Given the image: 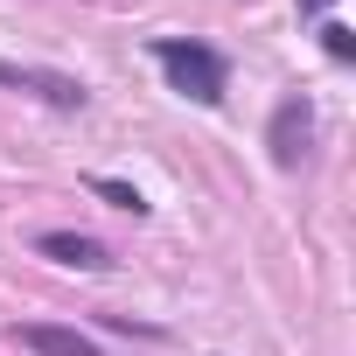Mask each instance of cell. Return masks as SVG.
I'll return each mask as SVG.
<instances>
[{
    "label": "cell",
    "mask_w": 356,
    "mask_h": 356,
    "mask_svg": "<svg viewBox=\"0 0 356 356\" xmlns=\"http://www.w3.org/2000/svg\"><path fill=\"white\" fill-rule=\"evenodd\" d=\"M154 63L168 70V84H175V91H182V98H196V105H217V98H224V84H231L224 49L189 42V35H161V42H154Z\"/></svg>",
    "instance_id": "cell-1"
},
{
    "label": "cell",
    "mask_w": 356,
    "mask_h": 356,
    "mask_svg": "<svg viewBox=\"0 0 356 356\" xmlns=\"http://www.w3.org/2000/svg\"><path fill=\"white\" fill-rule=\"evenodd\" d=\"M307 140H314V105H307V91H293V98H280V105H273V126H266L273 168H300Z\"/></svg>",
    "instance_id": "cell-2"
},
{
    "label": "cell",
    "mask_w": 356,
    "mask_h": 356,
    "mask_svg": "<svg viewBox=\"0 0 356 356\" xmlns=\"http://www.w3.org/2000/svg\"><path fill=\"white\" fill-rule=\"evenodd\" d=\"M0 84H8V91H29V98H42V105H56V112H84V98H91L77 77L35 70V63H0Z\"/></svg>",
    "instance_id": "cell-3"
},
{
    "label": "cell",
    "mask_w": 356,
    "mask_h": 356,
    "mask_svg": "<svg viewBox=\"0 0 356 356\" xmlns=\"http://www.w3.org/2000/svg\"><path fill=\"white\" fill-rule=\"evenodd\" d=\"M35 252L42 259H56V266H77V273H105L112 259H105V245L98 238H84V231H42L35 238Z\"/></svg>",
    "instance_id": "cell-4"
},
{
    "label": "cell",
    "mask_w": 356,
    "mask_h": 356,
    "mask_svg": "<svg viewBox=\"0 0 356 356\" xmlns=\"http://www.w3.org/2000/svg\"><path fill=\"white\" fill-rule=\"evenodd\" d=\"M15 342H22L29 356H98V342H91V335L56 328V321H22V328H15Z\"/></svg>",
    "instance_id": "cell-5"
},
{
    "label": "cell",
    "mask_w": 356,
    "mask_h": 356,
    "mask_svg": "<svg viewBox=\"0 0 356 356\" xmlns=\"http://www.w3.org/2000/svg\"><path fill=\"white\" fill-rule=\"evenodd\" d=\"M91 196H105L112 210H133V217H147V196H140L133 182H112V175H91Z\"/></svg>",
    "instance_id": "cell-6"
},
{
    "label": "cell",
    "mask_w": 356,
    "mask_h": 356,
    "mask_svg": "<svg viewBox=\"0 0 356 356\" xmlns=\"http://www.w3.org/2000/svg\"><path fill=\"white\" fill-rule=\"evenodd\" d=\"M321 49H328L335 63H349V56H356V35H349L342 22H321Z\"/></svg>",
    "instance_id": "cell-7"
},
{
    "label": "cell",
    "mask_w": 356,
    "mask_h": 356,
    "mask_svg": "<svg viewBox=\"0 0 356 356\" xmlns=\"http://www.w3.org/2000/svg\"><path fill=\"white\" fill-rule=\"evenodd\" d=\"M321 8H328V0H300V15H321Z\"/></svg>",
    "instance_id": "cell-8"
}]
</instances>
